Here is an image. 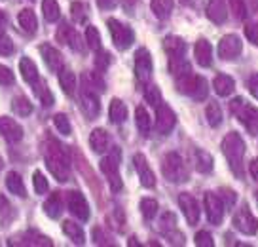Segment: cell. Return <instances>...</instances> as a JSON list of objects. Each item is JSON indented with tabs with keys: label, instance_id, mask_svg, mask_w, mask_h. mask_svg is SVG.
I'll use <instances>...</instances> for the list:
<instances>
[{
	"label": "cell",
	"instance_id": "1",
	"mask_svg": "<svg viewBox=\"0 0 258 247\" xmlns=\"http://www.w3.org/2000/svg\"><path fill=\"white\" fill-rule=\"evenodd\" d=\"M46 166L51 171V175L55 177L57 181L64 183L69 175H71V162L69 156L61 144L57 141H49L46 146Z\"/></svg>",
	"mask_w": 258,
	"mask_h": 247
},
{
	"label": "cell",
	"instance_id": "2",
	"mask_svg": "<svg viewBox=\"0 0 258 247\" xmlns=\"http://www.w3.org/2000/svg\"><path fill=\"white\" fill-rule=\"evenodd\" d=\"M222 152L230 164V168L237 177L243 175V156H245V143L239 133L230 131L222 141Z\"/></svg>",
	"mask_w": 258,
	"mask_h": 247
},
{
	"label": "cell",
	"instance_id": "3",
	"mask_svg": "<svg viewBox=\"0 0 258 247\" xmlns=\"http://www.w3.org/2000/svg\"><path fill=\"white\" fill-rule=\"evenodd\" d=\"M230 111H232V114H235L239 118V122L245 128L249 129V133L258 135V109L245 103L243 97H237V99H234L230 103Z\"/></svg>",
	"mask_w": 258,
	"mask_h": 247
},
{
	"label": "cell",
	"instance_id": "4",
	"mask_svg": "<svg viewBox=\"0 0 258 247\" xmlns=\"http://www.w3.org/2000/svg\"><path fill=\"white\" fill-rule=\"evenodd\" d=\"M161 173L169 183H184L188 179V169H186L184 160L180 158V154H177V152H169L163 158Z\"/></svg>",
	"mask_w": 258,
	"mask_h": 247
},
{
	"label": "cell",
	"instance_id": "5",
	"mask_svg": "<svg viewBox=\"0 0 258 247\" xmlns=\"http://www.w3.org/2000/svg\"><path fill=\"white\" fill-rule=\"evenodd\" d=\"M106 25H108L110 36H112V40H114V46L118 50H127L129 46L133 44L135 34H133V31L129 29L127 25L120 23L118 19H108Z\"/></svg>",
	"mask_w": 258,
	"mask_h": 247
},
{
	"label": "cell",
	"instance_id": "6",
	"mask_svg": "<svg viewBox=\"0 0 258 247\" xmlns=\"http://www.w3.org/2000/svg\"><path fill=\"white\" fill-rule=\"evenodd\" d=\"M243 50V42L237 34H226L218 42V56L224 61H232L237 59Z\"/></svg>",
	"mask_w": 258,
	"mask_h": 247
},
{
	"label": "cell",
	"instance_id": "7",
	"mask_svg": "<svg viewBox=\"0 0 258 247\" xmlns=\"http://www.w3.org/2000/svg\"><path fill=\"white\" fill-rule=\"evenodd\" d=\"M203 206H205V213L209 219L211 224H220L222 217H224V202L220 196H217L215 192H205L203 196Z\"/></svg>",
	"mask_w": 258,
	"mask_h": 247
},
{
	"label": "cell",
	"instance_id": "8",
	"mask_svg": "<svg viewBox=\"0 0 258 247\" xmlns=\"http://www.w3.org/2000/svg\"><path fill=\"white\" fill-rule=\"evenodd\" d=\"M234 226L241 232V234L252 236V234H256V230H258V221L252 217L249 208L243 206L241 209H237V213L234 215Z\"/></svg>",
	"mask_w": 258,
	"mask_h": 247
},
{
	"label": "cell",
	"instance_id": "9",
	"mask_svg": "<svg viewBox=\"0 0 258 247\" xmlns=\"http://www.w3.org/2000/svg\"><path fill=\"white\" fill-rule=\"evenodd\" d=\"M135 74H137L139 82H143V84H146L152 76V57L146 48L137 50V54H135Z\"/></svg>",
	"mask_w": 258,
	"mask_h": 247
},
{
	"label": "cell",
	"instance_id": "10",
	"mask_svg": "<svg viewBox=\"0 0 258 247\" xmlns=\"http://www.w3.org/2000/svg\"><path fill=\"white\" fill-rule=\"evenodd\" d=\"M67 206H69V211H71L74 217H78L80 221H88L89 219L88 200L84 198L82 192H78V190L69 192V194H67Z\"/></svg>",
	"mask_w": 258,
	"mask_h": 247
},
{
	"label": "cell",
	"instance_id": "11",
	"mask_svg": "<svg viewBox=\"0 0 258 247\" xmlns=\"http://www.w3.org/2000/svg\"><path fill=\"white\" fill-rule=\"evenodd\" d=\"M175 124H177L175 112L171 111L167 105H158L156 107V128H158V131L163 133V135H167L171 129L175 128Z\"/></svg>",
	"mask_w": 258,
	"mask_h": 247
},
{
	"label": "cell",
	"instance_id": "12",
	"mask_svg": "<svg viewBox=\"0 0 258 247\" xmlns=\"http://www.w3.org/2000/svg\"><path fill=\"white\" fill-rule=\"evenodd\" d=\"M80 103H82V111L88 116V120H95L101 114V103H99V97H97L95 91L86 88L82 89Z\"/></svg>",
	"mask_w": 258,
	"mask_h": 247
},
{
	"label": "cell",
	"instance_id": "13",
	"mask_svg": "<svg viewBox=\"0 0 258 247\" xmlns=\"http://www.w3.org/2000/svg\"><path fill=\"white\" fill-rule=\"evenodd\" d=\"M178 206L182 209V213H184L186 221L190 224H196L200 221V206H198V200L190 196L188 192H182L180 196H178Z\"/></svg>",
	"mask_w": 258,
	"mask_h": 247
},
{
	"label": "cell",
	"instance_id": "14",
	"mask_svg": "<svg viewBox=\"0 0 258 247\" xmlns=\"http://www.w3.org/2000/svg\"><path fill=\"white\" fill-rule=\"evenodd\" d=\"M0 133L8 143H19L23 139V128L14 118L2 116L0 118Z\"/></svg>",
	"mask_w": 258,
	"mask_h": 247
},
{
	"label": "cell",
	"instance_id": "15",
	"mask_svg": "<svg viewBox=\"0 0 258 247\" xmlns=\"http://www.w3.org/2000/svg\"><path fill=\"white\" fill-rule=\"evenodd\" d=\"M133 164H135V169H137L139 173V179H141V183L143 186L146 188H154V184H156V175H154V171L150 169L148 166V162L143 154H135L133 156Z\"/></svg>",
	"mask_w": 258,
	"mask_h": 247
},
{
	"label": "cell",
	"instance_id": "16",
	"mask_svg": "<svg viewBox=\"0 0 258 247\" xmlns=\"http://www.w3.org/2000/svg\"><path fill=\"white\" fill-rule=\"evenodd\" d=\"M57 40L63 42V44H67V46H71V48L76 50V52H80V50L84 48L82 36L74 31L69 23H63L61 27H59V31H57Z\"/></svg>",
	"mask_w": 258,
	"mask_h": 247
},
{
	"label": "cell",
	"instance_id": "17",
	"mask_svg": "<svg viewBox=\"0 0 258 247\" xmlns=\"http://www.w3.org/2000/svg\"><path fill=\"white\" fill-rule=\"evenodd\" d=\"M40 54H42V57H44V63L48 65L49 71L59 72L63 69V56H61L59 50H55L53 46H49V44H42Z\"/></svg>",
	"mask_w": 258,
	"mask_h": 247
},
{
	"label": "cell",
	"instance_id": "18",
	"mask_svg": "<svg viewBox=\"0 0 258 247\" xmlns=\"http://www.w3.org/2000/svg\"><path fill=\"white\" fill-rule=\"evenodd\" d=\"M207 17H209L213 23H224L228 19V8H226V0H209L207 4Z\"/></svg>",
	"mask_w": 258,
	"mask_h": 247
},
{
	"label": "cell",
	"instance_id": "19",
	"mask_svg": "<svg viewBox=\"0 0 258 247\" xmlns=\"http://www.w3.org/2000/svg\"><path fill=\"white\" fill-rule=\"evenodd\" d=\"M194 56L202 67H211V63H213V46L209 44V40H198L196 48H194Z\"/></svg>",
	"mask_w": 258,
	"mask_h": 247
},
{
	"label": "cell",
	"instance_id": "20",
	"mask_svg": "<svg viewBox=\"0 0 258 247\" xmlns=\"http://www.w3.org/2000/svg\"><path fill=\"white\" fill-rule=\"evenodd\" d=\"M186 42L180 36H175V34H171V36H165L163 40V50L169 54V57H177V56H184L186 54Z\"/></svg>",
	"mask_w": 258,
	"mask_h": 247
},
{
	"label": "cell",
	"instance_id": "21",
	"mask_svg": "<svg viewBox=\"0 0 258 247\" xmlns=\"http://www.w3.org/2000/svg\"><path fill=\"white\" fill-rule=\"evenodd\" d=\"M89 144L95 152H106L110 146V135L105 129H93L89 135Z\"/></svg>",
	"mask_w": 258,
	"mask_h": 247
},
{
	"label": "cell",
	"instance_id": "22",
	"mask_svg": "<svg viewBox=\"0 0 258 247\" xmlns=\"http://www.w3.org/2000/svg\"><path fill=\"white\" fill-rule=\"evenodd\" d=\"M213 88H215V91H217L220 97H228L234 93L235 82H234V78L228 76V74H218L217 78H215V82H213Z\"/></svg>",
	"mask_w": 258,
	"mask_h": 247
},
{
	"label": "cell",
	"instance_id": "23",
	"mask_svg": "<svg viewBox=\"0 0 258 247\" xmlns=\"http://www.w3.org/2000/svg\"><path fill=\"white\" fill-rule=\"evenodd\" d=\"M118 164H120V151L116 149V151H112L108 156H105V158L101 160L99 168H101V171H103L106 177H110L118 173Z\"/></svg>",
	"mask_w": 258,
	"mask_h": 247
},
{
	"label": "cell",
	"instance_id": "24",
	"mask_svg": "<svg viewBox=\"0 0 258 247\" xmlns=\"http://www.w3.org/2000/svg\"><path fill=\"white\" fill-rule=\"evenodd\" d=\"M44 211L49 219H57V217L63 213V202H61V194L53 192L46 202H44Z\"/></svg>",
	"mask_w": 258,
	"mask_h": 247
},
{
	"label": "cell",
	"instance_id": "25",
	"mask_svg": "<svg viewBox=\"0 0 258 247\" xmlns=\"http://www.w3.org/2000/svg\"><path fill=\"white\" fill-rule=\"evenodd\" d=\"M108 116L112 124H123L127 118V107L120 99H112L110 101V109H108Z\"/></svg>",
	"mask_w": 258,
	"mask_h": 247
},
{
	"label": "cell",
	"instance_id": "26",
	"mask_svg": "<svg viewBox=\"0 0 258 247\" xmlns=\"http://www.w3.org/2000/svg\"><path fill=\"white\" fill-rule=\"evenodd\" d=\"M19 71H21L23 80L29 82V84H34L38 80V69H36V65H34V61H32L31 57H23L19 61Z\"/></svg>",
	"mask_w": 258,
	"mask_h": 247
},
{
	"label": "cell",
	"instance_id": "27",
	"mask_svg": "<svg viewBox=\"0 0 258 247\" xmlns=\"http://www.w3.org/2000/svg\"><path fill=\"white\" fill-rule=\"evenodd\" d=\"M63 232L69 236V239H73L76 245H84V241H86V234H84V228H82L80 224L73 223V221H64Z\"/></svg>",
	"mask_w": 258,
	"mask_h": 247
},
{
	"label": "cell",
	"instance_id": "28",
	"mask_svg": "<svg viewBox=\"0 0 258 247\" xmlns=\"http://www.w3.org/2000/svg\"><path fill=\"white\" fill-rule=\"evenodd\" d=\"M6 188H8L12 194L19 196V198H25V196H27L23 179H21V177H19V173H16V171H10L8 177H6Z\"/></svg>",
	"mask_w": 258,
	"mask_h": 247
},
{
	"label": "cell",
	"instance_id": "29",
	"mask_svg": "<svg viewBox=\"0 0 258 247\" xmlns=\"http://www.w3.org/2000/svg\"><path fill=\"white\" fill-rule=\"evenodd\" d=\"M17 21L21 25V29L25 32H34L36 31V27H38V21H36V16H34V12L29 8H25L19 12V16H17Z\"/></svg>",
	"mask_w": 258,
	"mask_h": 247
},
{
	"label": "cell",
	"instance_id": "30",
	"mask_svg": "<svg viewBox=\"0 0 258 247\" xmlns=\"http://www.w3.org/2000/svg\"><path fill=\"white\" fill-rule=\"evenodd\" d=\"M194 164H196V169L200 173H211L213 171V156L205 151H196V156H194Z\"/></svg>",
	"mask_w": 258,
	"mask_h": 247
},
{
	"label": "cell",
	"instance_id": "31",
	"mask_svg": "<svg viewBox=\"0 0 258 247\" xmlns=\"http://www.w3.org/2000/svg\"><path fill=\"white\" fill-rule=\"evenodd\" d=\"M59 84H61L64 93L73 95L74 89H76V76H74V72L69 71V69H61L59 71Z\"/></svg>",
	"mask_w": 258,
	"mask_h": 247
},
{
	"label": "cell",
	"instance_id": "32",
	"mask_svg": "<svg viewBox=\"0 0 258 247\" xmlns=\"http://www.w3.org/2000/svg\"><path fill=\"white\" fill-rule=\"evenodd\" d=\"M169 71L173 72L175 78H177V76H182V74H186V72H192V65H190V61H186L182 56L171 57Z\"/></svg>",
	"mask_w": 258,
	"mask_h": 247
},
{
	"label": "cell",
	"instance_id": "33",
	"mask_svg": "<svg viewBox=\"0 0 258 247\" xmlns=\"http://www.w3.org/2000/svg\"><path fill=\"white\" fill-rule=\"evenodd\" d=\"M42 12H44L46 21H49V23H55L61 17V8H59L57 0H42Z\"/></svg>",
	"mask_w": 258,
	"mask_h": 247
},
{
	"label": "cell",
	"instance_id": "34",
	"mask_svg": "<svg viewBox=\"0 0 258 247\" xmlns=\"http://www.w3.org/2000/svg\"><path fill=\"white\" fill-rule=\"evenodd\" d=\"M150 6H152L154 16L160 17V19H167L171 16V10H173V0H152Z\"/></svg>",
	"mask_w": 258,
	"mask_h": 247
},
{
	"label": "cell",
	"instance_id": "35",
	"mask_svg": "<svg viewBox=\"0 0 258 247\" xmlns=\"http://www.w3.org/2000/svg\"><path fill=\"white\" fill-rule=\"evenodd\" d=\"M135 120H137L139 131H141L143 135H148V133H150V128H152V124H150V116H148V112H146L145 107H137V111H135Z\"/></svg>",
	"mask_w": 258,
	"mask_h": 247
},
{
	"label": "cell",
	"instance_id": "36",
	"mask_svg": "<svg viewBox=\"0 0 258 247\" xmlns=\"http://www.w3.org/2000/svg\"><path fill=\"white\" fill-rule=\"evenodd\" d=\"M32 86H34V93L38 95V99L42 101V105H44V107L53 105V95L49 93V88L46 86V82H42V80L38 78L34 84H32Z\"/></svg>",
	"mask_w": 258,
	"mask_h": 247
},
{
	"label": "cell",
	"instance_id": "37",
	"mask_svg": "<svg viewBox=\"0 0 258 247\" xmlns=\"http://www.w3.org/2000/svg\"><path fill=\"white\" fill-rule=\"evenodd\" d=\"M205 116H207V122H209L213 128H217L222 124V109L218 103H209L207 109H205Z\"/></svg>",
	"mask_w": 258,
	"mask_h": 247
},
{
	"label": "cell",
	"instance_id": "38",
	"mask_svg": "<svg viewBox=\"0 0 258 247\" xmlns=\"http://www.w3.org/2000/svg\"><path fill=\"white\" fill-rule=\"evenodd\" d=\"M12 109H14V112H16L17 116H23L25 118V116H29L32 112V105L27 97H16L14 103H12Z\"/></svg>",
	"mask_w": 258,
	"mask_h": 247
},
{
	"label": "cell",
	"instance_id": "39",
	"mask_svg": "<svg viewBox=\"0 0 258 247\" xmlns=\"http://www.w3.org/2000/svg\"><path fill=\"white\" fill-rule=\"evenodd\" d=\"M86 89H91V91H105V82L101 76H97V72H89L88 76H86Z\"/></svg>",
	"mask_w": 258,
	"mask_h": 247
},
{
	"label": "cell",
	"instance_id": "40",
	"mask_svg": "<svg viewBox=\"0 0 258 247\" xmlns=\"http://www.w3.org/2000/svg\"><path fill=\"white\" fill-rule=\"evenodd\" d=\"M86 42H88V46L91 50H95V52L101 50V34H99L95 27H88L86 29Z\"/></svg>",
	"mask_w": 258,
	"mask_h": 247
},
{
	"label": "cell",
	"instance_id": "41",
	"mask_svg": "<svg viewBox=\"0 0 258 247\" xmlns=\"http://www.w3.org/2000/svg\"><path fill=\"white\" fill-rule=\"evenodd\" d=\"M141 211H143L145 219H154L158 213V202L152 198H145L141 202Z\"/></svg>",
	"mask_w": 258,
	"mask_h": 247
},
{
	"label": "cell",
	"instance_id": "42",
	"mask_svg": "<svg viewBox=\"0 0 258 247\" xmlns=\"http://www.w3.org/2000/svg\"><path fill=\"white\" fill-rule=\"evenodd\" d=\"M32 184H34V190H36V194H46V192L49 190L48 179L42 175L40 171H34V175H32Z\"/></svg>",
	"mask_w": 258,
	"mask_h": 247
},
{
	"label": "cell",
	"instance_id": "43",
	"mask_svg": "<svg viewBox=\"0 0 258 247\" xmlns=\"http://www.w3.org/2000/svg\"><path fill=\"white\" fill-rule=\"evenodd\" d=\"M175 228H177V217H175V213H165L160 219V230L163 234H167V232L175 230Z\"/></svg>",
	"mask_w": 258,
	"mask_h": 247
},
{
	"label": "cell",
	"instance_id": "44",
	"mask_svg": "<svg viewBox=\"0 0 258 247\" xmlns=\"http://www.w3.org/2000/svg\"><path fill=\"white\" fill-rule=\"evenodd\" d=\"M145 99L146 103H150L152 107H158L161 103V93H160V88L158 86H148L145 89Z\"/></svg>",
	"mask_w": 258,
	"mask_h": 247
},
{
	"label": "cell",
	"instance_id": "45",
	"mask_svg": "<svg viewBox=\"0 0 258 247\" xmlns=\"http://www.w3.org/2000/svg\"><path fill=\"white\" fill-rule=\"evenodd\" d=\"M53 124H55V128L59 133H63V135H69V133H71V122H69V118H67L64 114H55V116H53Z\"/></svg>",
	"mask_w": 258,
	"mask_h": 247
},
{
	"label": "cell",
	"instance_id": "46",
	"mask_svg": "<svg viewBox=\"0 0 258 247\" xmlns=\"http://www.w3.org/2000/svg\"><path fill=\"white\" fill-rule=\"evenodd\" d=\"M71 12H73V19L76 23H84L88 19V14H86V6L82 2H74L71 6Z\"/></svg>",
	"mask_w": 258,
	"mask_h": 247
},
{
	"label": "cell",
	"instance_id": "47",
	"mask_svg": "<svg viewBox=\"0 0 258 247\" xmlns=\"http://www.w3.org/2000/svg\"><path fill=\"white\" fill-rule=\"evenodd\" d=\"M207 80L203 78V76H200V80H198V86H196V89H194L192 93V99H196V101H203L205 97H207Z\"/></svg>",
	"mask_w": 258,
	"mask_h": 247
},
{
	"label": "cell",
	"instance_id": "48",
	"mask_svg": "<svg viewBox=\"0 0 258 247\" xmlns=\"http://www.w3.org/2000/svg\"><path fill=\"white\" fill-rule=\"evenodd\" d=\"M230 2V8L234 12V16L237 19H245L247 17V6H245V2L243 0H228Z\"/></svg>",
	"mask_w": 258,
	"mask_h": 247
},
{
	"label": "cell",
	"instance_id": "49",
	"mask_svg": "<svg viewBox=\"0 0 258 247\" xmlns=\"http://www.w3.org/2000/svg\"><path fill=\"white\" fill-rule=\"evenodd\" d=\"M194 241H196V245L198 247H213L215 245V241H213V236H211L209 232H198L196 234V238H194Z\"/></svg>",
	"mask_w": 258,
	"mask_h": 247
},
{
	"label": "cell",
	"instance_id": "50",
	"mask_svg": "<svg viewBox=\"0 0 258 247\" xmlns=\"http://www.w3.org/2000/svg\"><path fill=\"white\" fill-rule=\"evenodd\" d=\"M14 54V42L8 34H0V56H12Z\"/></svg>",
	"mask_w": 258,
	"mask_h": 247
},
{
	"label": "cell",
	"instance_id": "51",
	"mask_svg": "<svg viewBox=\"0 0 258 247\" xmlns=\"http://www.w3.org/2000/svg\"><path fill=\"white\" fill-rule=\"evenodd\" d=\"M10 84H14V72L8 67L0 65V86H10Z\"/></svg>",
	"mask_w": 258,
	"mask_h": 247
},
{
	"label": "cell",
	"instance_id": "52",
	"mask_svg": "<svg viewBox=\"0 0 258 247\" xmlns=\"http://www.w3.org/2000/svg\"><path fill=\"white\" fill-rule=\"evenodd\" d=\"M245 36L254 44L258 46V23H249L245 27Z\"/></svg>",
	"mask_w": 258,
	"mask_h": 247
},
{
	"label": "cell",
	"instance_id": "53",
	"mask_svg": "<svg viewBox=\"0 0 258 247\" xmlns=\"http://www.w3.org/2000/svg\"><path fill=\"white\" fill-rule=\"evenodd\" d=\"M247 89L250 91V95L258 99V74H250L247 80Z\"/></svg>",
	"mask_w": 258,
	"mask_h": 247
},
{
	"label": "cell",
	"instance_id": "54",
	"mask_svg": "<svg viewBox=\"0 0 258 247\" xmlns=\"http://www.w3.org/2000/svg\"><path fill=\"white\" fill-rule=\"evenodd\" d=\"M220 198H224L226 200V204H224V208H234V204H235V200H237V196H235L232 190H222V194H220Z\"/></svg>",
	"mask_w": 258,
	"mask_h": 247
},
{
	"label": "cell",
	"instance_id": "55",
	"mask_svg": "<svg viewBox=\"0 0 258 247\" xmlns=\"http://www.w3.org/2000/svg\"><path fill=\"white\" fill-rule=\"evenodd\" d=\"M93 239H95L97 245H99V243H101V245L108 243V241H106V239H108V236H106V234L101 230V228H95V230H93Z\"/></svg>",
	"mask_w": 258,
	"mask_h": 247
},
{
	"label": "cell",
	"instance_id": "56",
	"mask_svg": "<svg viewBox=\"0 0 258 247\" xmlns=\"http://www.w3.org/2000/svg\"><path fill=\"white\" fill-rule=\"evenodd\" d=\"M249 171H250V177H252V179H256V181H258V158L250 162Z\"/></svg>",
	"mask_w": 258,
	"mask_h": 247
},
{
	"label": "cell",
	"instance_id": "57",
	"mask_svg": "<svg viewBox=\"0 0 258 247\" xmlns=\"http://www.w3.org/2000/svg\"><path fill=\"white\" fill-rule=\"evenodd\" d=\"M182 6H188V8H200L202 0H180Z\"/></svg>",
	"mask_w": 258,
	"mask_h": 247
},
{
	"label": "cell",
	"instance_id": "58",
	"mask_svg": "<svg viewBox=\"0 0 258 247\" xmlns=\"http://www.w3.org/2000/svg\"><path fill=\"white\" fill-rule=\"evenodd\" d=\"M108 61H110V56H108V54H103V56H101V59H99V57H97V67H106V65H108Z\"/></svg>",
	"mask_w": 258,
	"mask_h": 247
},
{
	"label": "cell",
	"instance_id": "59",
	"mask_svg": "<svg viewBox=\"0 0 258 247\" xmlns=\"http://www.w3.org/2000/svg\"><path fill=\"white\" fill-rule=\"evenodd\" d=\"M97 4H99L101 8H112L114 0H97Z\"/></svg>",
	"mask_w": 258,
	"mask_h": 247
},
{
	"label": "cell",
	"instance_id": "60",
	"mask_svg": "<svg viewBox=\"0 0 258 247\" xmlns=\"http://www.w3.org/2000/svg\"><path fill=\"white\" fill-rule=\"evenodd\" d=\"M6 23H8V17H6V14L0 10V29H4V27H6Z\"/></svg>",
	"mask_w": 258,
	"mask_h": 247
},
{
	"label": "cell",
	"instance_id": "61",
	"mask_svg": "<svg viewBox=\"0 0 258 247\" xmlns=\"http://www.w3.org/2000/svg\"><path fill=\"white\" fill-rule=\"evenodd\" d=\"M2 166H4V164H2V158H0V169H2Z\"/></svg>",
	"mask_w": 258,
	"mask_h": 247
},
{
	"label": "cell",
	"instance_id": "62",
	"mask_svg": "<svg viewBox=\"0 0 258 247\" xmlns=\"http://www.w3.org/2000/svg\"><path fill=\"white\" fill-rule=\"evenodd\" d=\"M256 200H258V196H256Z\"/></svg>",
	"mask_w": 258,
	"mask_h": 247
}]
</instances>
